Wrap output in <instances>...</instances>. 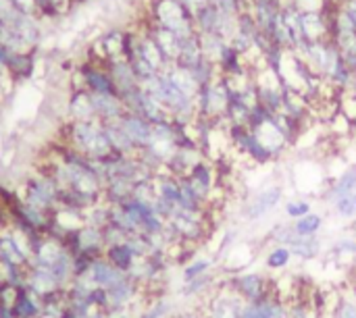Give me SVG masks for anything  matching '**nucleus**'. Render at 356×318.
Segmentation results:
<instances>
[{
	"label": "nucleus",
	"instance_id": "obj_1",
	"mask_svg": "<svg viewBox=\"0 0 356 318\" xmlns=\"http://www.w3.org/2000/svg\"><path fill=\"white\" fill-rule=\"evenodd\" d=\"M17 194L25 204H29V206H33V208H38L42 212L54 215L56 208H58L60 187L46 171L35 167L21 181V185L17 187Z\"/></svg>",
	"mask_w": 356,
	"mask_h": 318
},
{
	"label": "nucleus",
	"instance_id": "obj_2",
	"mask_svg": "<svg viewBox=\"0 0 356 318\" xmlns=\"http://www.w3.org/2000/svg\"><path fill=\"white\" fill-rule=\"evenodd\" d=\"M148 19L159 25L165 27L173 33L179 35V40H186L196 31L194 27V19L188 10L186 4L177 2V0H150L148 4Z\"/></svg>",
	"mask_w": 356,
	"mask_h": 318
},
{
	"label": "nucleus",
	"instance_id": "obj_3",
	"mask_svg": "<svg viewBox=\"0 0 356 318\" xmlns=\"http://www.w3.org/2000/svg\"><path fill=\"white\" fill-rule=\"evenodd\" d=\"M284 202V185L282 183H269L257 190L242 206L240 219L248 225L261 223L269 219Z\"/></svg>",
	"mask_w": 356,
	"mask_h": 318
},
{
	"label": "nucleus",
	"instance_id": "obj_4",
	"mask_svg": "<svg viewBox=\"0 0 356 318\" xmlns=\"http://www.w3.org/2000/svg\"><path fill=\"white\" fill-rule=\"evenodd\" d=\"M223 285L229 287L246 304L263 300V298L273 294V283L263 273H254V271H250V273H236Z\"/></svg>",
	"mask_w": 356,
	"mask_h": 318
},
{
	"label": "nucleus",
	"instance_id": "obj_5",
	"mask_svg": "<svg viewBox=\"0 0 356 318\" xmlns=\"http://www.w3.org/2000/svg\"><path fill=\"white\" fill-rule=\"evenodd\" d=\"M65 246L73 252V254H88V256H102L106 242H104V229L92 227V225H81L73 231L67 233L65 237Z\"/></svg>",
	"mask_w": 356,
	"mask_h": 318
},
{
	"label": "nucleus",
	"instance_id": "obj_6",
	"mask_svg": "<svg viewBox=\"0 0 356 318\" xmlns=\"http://www.w3.org/2000/svg\"><path fill=\"white\" fill-rule=\"evenodd\" d=\"M244 300H240L229 287L219 285L204 302V312L211 318H242Z\"/></svg>",
	"mask_w": 356,
	"mask_h": 318
},
{
	"label": "nucleus",
	"instance_id": "obj_7",
	"mask_svg": "<svg viewBox=\"0 0 356 318\" xmlns=\"http://www.w3.org/2000/svg\"><path fill=\"white\" fill-rule=\"evenodd\" d=\"M75 69L79 71L83 90H88L90 94H117L106 65L92 62V60H81Z\"/></svg>",
	"mask_w": 356,
	"mask_h": 318
},
{
	"label": "nucleus",
	"instance_id": "obj_8",
	"mask_svg": "<svg viewBox=\"0 0 356 318\" xmlns=\"http://www.w3.org/2000/svg\"><path fill=\"white\" fill-rule=\"evenodd\" d=\"M186 179H188V183L192 185V190H194L207 204H211L213 192H215L217 185H219L215 162L209 160V158H202V160L188 173Z\"/></svg>",
	"mask_w": 356,
	"mask_h": 318
},
{
	"label": "nucleus",
	"instance_id": "obj_9",
	"mask_svg": "<svg viewBox=\"0 0 356 318\" xmlns=\"http://www.w3.org/2000/svg\"><path fill=\"white\" fill-rule=\"evenodd\" d=\"M252 131H254L257 140H259V142L267 148V152L273 156V160H277L282 154H286L288 148L292 146L290 140H288V135H286V133L280 129V125L273 121V117L267 119L265 123H261L259 127H254Z\"/></svg>",
	"mask_w": 356,
	"mask_h": 318
},
{
	"label": "nucleus",
	"instance_id": "obj_10",
	"mask_svg": "<svg viewBox=\"0 0 356 318\" xmlns=\"http://www.w3.org/2000/svg\"><path fill=\"white\" fill-rule=\"evenodd\" d=\"M25 287H29L33 294H38L42 300L48 296H54L58 292H63L65 287L58 283V279L54 277V273L50 269L44 267H35L29 265L27 267V279H25Z\"/></svg>",
	"mask_w": 356,
	"mask_h": 318
},
{
	"label": "nucleus",
	"instance_id": "obj_11",
	"mask_svg": "<svg viewBox=\"0 0 356 318\" xmlns=\"http://www.w3.org/2000/svg\"><path fill=\"white\" fill-rule=\"evenodd\" d=\"M144 29L146 33L154 40V44L159 46V50L163 52V56L167 58L169 65H175L177 62V56H179V50H181V40L177 33L165 29V27H159L154 25L148 17H146V23H144Z\"/></svg>",
	"mask_w": 356,
	"mask_h": 318
},
{
	"label": "nucleus",
	"instance_id": "obj_12",
	"mask_svg": "<svg viewBox=\"0 0 356 318\" xmlns=\"http://www.w3.org/2000/svg\"><path fill=\"white\" fill-rule=\"evenodd\" d=\"M88 277L94 283V287H100V290H106L108 292L115 285H119L121 281H125L127 279V273H123L117 267H113L104 256H98L92 262V267L88 271Z\"/></svg>",
	"mask_w": 356,
	"mask_h": 318
},
{
	"label": "nucleus",
	"instance_id": "obj_13",
	"mask_svg": "<svg viewBox=\"0 0 356 318\" xmlns=\"http://www.w3.org/2000/svg\"><path fill=\"white\" fill-rule=\"evenodd\" d=\"M119 125H121L123 131L129 135V140L136 144L138 152L150 144V140H152V123H148L144 117H140V115L127 110V112L119 119Z\"/></svg>",
	"mask_w": 356,
	"mask_h": 318
},
{
	"label": "nucleus",
	"instance_id": "obj_14",
	"mask_svg": "<svg viewBox=\"0 0 356 318\" xmlns=\"http://www.w3.org/2000/svg\"><path fill=\"white\" fill-rule=\"evenodd\" d=\"M106 69L111 73V79L115 83V90H117V96L121 98L123 94L140 87V79L136 77L131 65L125 60V58H115V60H108L106 62Z\"/></svg>",
	"mask_w": 356,
	"mask_h": 318
},
{
	"label": "nucleus",
	"instance_id": "obj_15",
	"mask_svg": "<svg viewBox=\"0 0 356 318\" xmlns=\"http://www.w3.org/2000/svg\"><path fill=\"white\" fill-rule=\"evenodd\" d=\"M300 31L305 42L330 40V21L321 10H307L300 15Z\"/></svg>",
	"mask_w": 356,
	"mask_h": 318
},
{
	"label": "nucleus",
	"instance_id": "obj_16",
	"mask_svg": "<svg viewBox=\"0 0 356 318\" xmlns=\"http://www.w3.org/2000/svg\"><path fill=\"white\" fill-rule=\"evenodd\" d=\"M92 104H94L96 119L100 123L119 121L127 112L123 100L117 94H92Z\"/></svg>",
	"mask_w": 356,
	"mask_h": 318
},
{
	"label": "nucleus",
	"instance_id": "obj_17",
	"mask_svg": "<svg viewBox=\"0 0 356 318\" xmlns=\"http://www.w3.org/2000/svg\"><path fill=\"white\" fill-rule=\"evenodd\" d=\"M67 119L71 121H98L92 104V94L88 90H71L67 102Z\"/></svg>",
	"mask_w": 356,
	"mask_h": 318
},
{
	"label": "nucleus",
	"instance_id": "obj_18",
	"mask_svg": "<svg viewBox=\"0 0 356 318\" xmlns=\"http://www.w3.org/2000/svg\"><path fill=\"white\" fill-rule=\"evenodd\" d=\"M356 192V165L346 167L334 181H330L323 192H321V198L332 204L334 200H338L340 196H346V194H355Z\"/></svg>",
	"mask_w": 356,
	"mask_h": 318
},
{
	"label": "nucleus",
	"instance_id": "obj_19",
	"mask_svg": "<svg viewBox=\"0 0 356 318\" xmlns=\"http://www.w3.org/2000/svg\"><path fill=\"white\" fill-rule=\"evenodd\" d=\"M42 306L44 300L23 285L17 290V298L13 302V315L15 318H38L42 315Z\"/></svg>",
	"mask_w": 356,
	"mask_h": 318
},
{
	"label": "nucleus",
	"instance_id": "obj_20",
	"mask_svg": "<svg viewBox=\"0 0 356 318\" xmlns=\"http://www.w3.org/2000/svg\"><path fill=\"white\" fill-rule=\"evenodd\" d=\"M33 67H35V50L31 52H13L6 60V71L13 75V79L17 83L31 79L33 75Z\"/></svg>",
	"mask_w": 356,
	"mask_h": 318
},
{
	"label": "nucleus",
	"instance_id": "obj_21",
	"mask_svg": "<svg viewBox=\"0 0 356 318\" xmlns=\"http://www.w3.org/2000/svg\"><path fill=\"white\" fill-rule=\"evenodd\" d=\"M134 112L136 115H140V117H144L148 123H152V125H156V123H165V121H171V115H169V110L154 98V96H150V94H146L144 90H142V96H140V100H138V104H136V108H134Z\"/></svg>",
	"mask_w": 356,
	"mask_h": 318
},
{
	"label": "nucleus",
	"instance_id": "obj_22",
	"mask_svg": "<svg viewBox=\"0 0 356 318\" xmlns=\"http://www.w3.org/2000/svg\"><path fill=\"white\" fill-rule=\"evenodd\" d=\"M104 133L111 142V148L115 154H123V156H136L138 148L136 144L129 140V135L123 131V127L119 125V121H111V123H102Z\"/></svg>",
	"mask_w": 356,
	"mask_h": 318
},
{
	"label": "nucleus",
	"instance_id": "obj_23",
	"mask_svg": "<svg viewBox=\"0 0 356 318\" xmlns=\"http://www.w3.org/2000/svg\"><path fill=\"white\" fill-rule=\"evenodd\" d=\"M248 69H250V67H248L246 58H244L240 52H236L229 44H225V48H223V52H221V56H219V60H217V71H219V75H221V77H236V75L246 73Z\"/></svg>",
	"mask_w": 356,
	"mask_h": 318
},
{
	"label": "nucleus",
	"instance_id": "obj_24",
	"mask_svg": "<svg viewBox=\"0 0 356 318\" xmlns=\"http://www.w3.org/2000/svg\"><path fill=\"white\" fill-rule=\"evenodd\" d=\"M161 73H165L167 77H169V81L179 90V92H184L188 98H196V94H198V90H200V85H198V81H196V77L192 75V71L190 69H184V67H179V65H169L165 71H161Z\"/></svg>",
	"mask_w": 356,
	"mask_h": 318
},
{
	"label": "nucleus",
	"instance_id": "obj_25",
	"mask_svg": "<svg viewBox=\"0 0 356 318\" xmlns=\"http://www.w3.org/2000/svg\"><path fill=\"white\" fill-rule=\"evenodd\" d=\"M102 256H104L113 267H117V269H119V271H123V273H129V271L134 269L136 260H138L136 252L127 246V242L106 246V248H104V252H102Z\"/></svg>",
	"mask_w": 356,
	"mask_h": 318
},
{
	"label": "nucleus",
	"instance_id": "obj_26",
	"mask_svg": "<svg viewBox=\"0 0 356 318\" xmlns=\"http://www.w3.org/2000/svg\"><path fill=\"white\" fill-rule=\"evenodd\" d=\"M221 283L217 281L215 273H209L204 277H198V279H192V281H186L181 283V290H179V296L186 298V300H194V298H209Z\"/></svg>",
	"mask_w": 356,
	"mask_h": 318
},
{
	"label": "nucleus",
	"instance_id": "obj_27",
	"mask_svg": "<svg viewBox=\"0 0 356 318\" xmlns=\"http://www.w3.org/2000/svg\"><path fill=\"white\" fill-rule=\"evenodd\" d=\"M204 60V54H202V46H200V35L194 33L186 40H181V50H179V56H177V62L179 67L184 69H196L200 62Z\"/></svg>",
	"mask_w": 356,
	"mask_h": 318
},
{
	"label": "nucleus",
	"instance_id": "obj_28",
	"mask_svg": "<svg viewBox=\"0 0 356 318\" xmlns=\"http://www.w3.org/2000/svg\"><path fill=\"white\" fill-rule=\"evenodd\" d=\"M248 8H250V12H252V17H254L257 25H259V29H261L265 35L269 33V29H271L275 17H277L280 10H282V8H277L275 4H271L269 0H250Z\"/></svg>",
	"mask_w": 356,
	"mask_h": 318
},
{
	"label": "nucleus",
	"instance_id": "obj_29",
	"mask_svg": "<svg viewBox=\"0 0 356 318\" xmlns=\"http://www.w3.org/2000/svg\"><path fill=\"white\" fill-rule=\"evenodd\" d=\"M290 250L296 260L300 262H311L321 256L323 252V242L319 237H296L290 244Z\"/></svg>",
	"mask_w": 356,
	"mask_h": 318
},
{
	"label": "nucleus",
	"instance_id": "obj_30",
	"mask_svg": "<svg viewBox=\"0 0 356 318\" xmlns=\"http://www.w3.org/2000/svg\"><path fill=\"white\" fill-rule=\"evenodd\" d=\"M292 262H294V254H292L290 246L271 244L269 250L265 252V267H267L269 271H273V273L286 271Z\"/></svg>",
	"mask_w": 356,
	"mask_h": 318
},
{
	"label": "nucleus",
	"instance_id": "obj_31",
	"mask_svg": "<svg viewBox=\"0 0 356 318\" xmlns=\"http://www.w3.org/2000/svg\"><path fill=\"white\" fill-rule=\"evenodd\" d=\"M192 19H194V27H196L198 33H217L219 21H221V12L215 6V2H209Z\"/></svg>",
	"mask_w": 356,
	"mask_h": 318
},
{
	"label": "nucleus",
	"instance_id": "obj_32",
	"mask_svg": "<svg viewBox=\"0 0 356 318\" xmlns=\"http://www.w3.org/2000/svg\"><path fill=\"white\" fill-rule=\"evenodd\" d=\"M292 225H294V231L298 237H319V233L325 227V217L321 212L313 210V212L292 221Z\"/></svg>",
	"mask_w": 356,
	"mask_h": 318
},
{
	"label": "nucleus",
	"instance_id": "obj_33",
	"mask_svg": "<svg viewBox=\"0 0 356 318\" xmlns=\"http://www.w3.org/2000/svg\"><path fill=\"white\" fill-rule=\"evenodd\" d=\"M140 54L161 73V71H165L167 67H169V62H167V58L163 56V52L159 50V46L154 44V40L146 33V29H144V25H142V35H140Z\"/></svg>",
	"mask_w": 356,
	"mask_h": 318
},
{
	"label": "nucleus",
	"instance_id": "obj_34",
	"mask_svg": "<svg viewBox=\"0 0 356 318\" xmlns=\"http://www.w3.org/2000/svg\"><path fill=\"white\" fill-rule=\"evenodd\" d=\"M217 260L215 256H196L192 258L188 265L181 267V283L186 281H192V279H198V277H204L209 273H213Z\"/></svg>",
	"mask_w": 356,
	"mask_h": 318
},
{
	"label": "nucleus",
	"instance_id": "obj_35",
	"mask_svg": "<svg viewBox=\"0 0 356 318\" xmlns=\"http://www.w3.org/2000/svg\"><path fill=\"white\" fill-rule=\"evenodd\" d=\"M198 35H200V46H202L204 58L217 65V60H219L225 44H227V40L221 37V35H217V33H198Z\"/></svg>",
	"mask_w": 356,
	"mask_h": 318
},
{
	"label": "nucleus",
	"instance_id": "obj_36",
	"mask_svg": "<svg viewBox=\"0 0 356 318\" xmlns=\"http://www.w3.org/2000/svg\"><path fill=\"white\" fill-rule=\"evenodd\" d=\"M332 210L338 219L342 221H353L356 219V192L355 194H346V196H340L338 200H334L332 204Z\"/></svg>",
	"mask_w": 356,
	"mask_h": 318
},
{
	"label": "nucleus",
	"instance_id": "obj_37",
	"mask_svg": "<svg viewBox=\"0 0 356 318\" xmlns=\"http://www.w3.org/2000/svg\"><path fill=\"white\" fill-rule=\"evenodd\" d=\"M309 212H313V202L307 198H290L284 202V215L288 221H296Z\"/></svg>",
	"mask_w": 356,
	"mask_h": 318
},
{
	"label": "nucleus",
	"instance_id": "obj_38",
	"mask_svg": "<svg viewBox=\"0 0 356 318\" xmlns=\"http://www.w3.org/2000/svg\"><path fill=\"white\" fill-rule=\"evenodd\" d=\"M296 237H298V235H296V231H294L292 221H280V223H275V225L271 227V231H269V240H271L273 244L290 246Z\"/></svg>",
	"mask_w": 356,
	"mask_h": 318
},
{
	"label": "nucleus",
	"instance_id": "obj_39",
	"mask_svg": "<svg viewBox=\"0 0 356 318\" xmlns=\"http://www.w3.org/2000/svg\"><path fill=\"white\" fill-rule=\"evenodd\" d=\"M171 310H173V306L167 298H154L148 306H144L140 310V315L136 318H169Z\"/></svg>",
	"mask_w": 356,
	"mask_h": 318
},
{
	"label": "nucleus",
	"instance_id": "obj_40",
	"mask_svg": "<svg viewBox=\"0 0 356 318\" xmlns=\"http://www.w3.org/2000/svg\"><path fill=\"white\" fill-rule=\"evenodd\" d=\"M334 318H356V304L350 298L348 292H342L334 298V308H332Z\"/></svg>",
	"mask_w": 356,
	"mask_h": 318
},
{
	"label": "nucleus",
	"instance_id": "obj_41",
	"mask_svg": "<svg viewBox=\"0 0 356 318\" xmlns=\"http://www.w3.org/2000/svg\"><path fill=\"white\" fill-rule=\"evenodd\" d=\"M330 256H334L338 262L342 258H356V237H340L330 248Z\"/></svg>",
	"mask_w": 356,
	"mask_h": 318
},
{
	"label": "nucleus",
	"instance_id": "obj_42",
	"mask_svg": "<svg viewBox=\"0 0 356 318\" xmlns=\"http://www.w3.org/2000/svg\"><path fill=\"white\" fill-rule=\"evenodd\" d=\"M313 310L307 302L298 300V302H290V318H311Z\"/></svg>",
	"mask_w": 356,
	"mask_h": 318
},
{
	"label": "nucleus",
	"instance_id": "obj_43",
	"mask_svg": "<svg viewBox=\"0 0 356 318\" xmlns=\"http://www.w3.org/2000/svg\"><path fill=\"white\" fill-rule=\"evenodd\" d=\"M35 2V6H38V15H40V19H56V15H54V10H52V6H50V0H33Z\"/></svg>",
	"mask_w": 356,
	"mask_h": 318
},
{
	"label": "nucleus",
	"instance_id": "obj_44",
	"mask_svg": "<svg viewBox=\"0 0 356 318\" xmlns=\"http://www.w3.org/2000/svg\"><path fill=\"white\" fill-rule=\"evenodd\" d=\"M21 12H27V15H38V6L33 0H10ZM40 17V15H38Z\"/></svg>",
	"mask_w": 356,
	"mask_h": 318
},
{
	"label": "nucleus",
	"instance_id": "obj_45",
	"mask_svg": "<svg viewBox=\"0 0 356 318\" xmlns=\"http://www.w3.org/2000/svg\"><path fill=\"white\" fill-rule=\"evenodd\" d=\"M169 318H204V310L200 308H196V310H184V312H175V315H171Z\"/></svg>",
	"mask_w": 356,
	"mask_h": 318
},
{
	"label": "nucleus",
	"instance_id": "obj_46",
	"mask_svg": "<svg viewBox=\"0 0 356 318\" xmlns=\"http://www.w3.org/2000/svg\"><path fill=\"white\" fill-rule=\"evenodd\" d=\"M111 318H136L131 315V310H123V312H117V315H111Z\"/></svg>",
	"mask_w": 356,
	"mask_h": 318
},
{
	"label": "nucleus",
	"instance_id": "obj_47",
	"mask_svg": "<svg viewBox=\"0 0 356 318\" xmlns=\"http://www.w3.org/2000/svg\"><path fill=\"white\" fill-rule=\"evenodd\" d=\"M271 4H275L277 8H284V6H288V4H292V0H269Z\"/></svg>",
	"mask_w": 356,
	"mask_h": 318
},
{
	"label": "nucleus",
	"instance_id": "obj_48",
	"mask_svg": "<svg viewBox=\"0 0 356 318\" xmlns=\"http://www.w3.org/2000/svg\"><path fill=\"white\" fill-rule=\"evenodd\" d=\"M325 2H330V4H334V6H344V2H348V0H325Z\"/></svg>",
	"mask_w": 356,
	"mask_h": 318
},
{
	"label": "nucleus",
	"instance_id": "obj_49",
	"mask_svg": "<svg viewBox=\"0 0 356 318\" xmlns=\"http://www.w3.org/2000/svg\"><path fill=\"white\" fill-rule=\"evenodd\" d=\"M38 318H54V317H48V315H40Z\"/></svg>",
	"mask_w": 356,
	"mask_h": 318
},
{
	"label": "nucleus",
	"instance_id": "obj_50",
	"mask_svg": "<svg viewBox=\"0 0 356 318\" xmlns=\"http://www.w3.org/2000/svg\"><path fill=\"white\" fill-rule=\"evenodd\" d=\"M177 2H181V4H186V2H188V0H177Z\"/></svg>",
	"mask_w": 356,
	"mask_h": 318
},
{
	"label": "nucleus",
	"instance_id": "obj_51",
	"mask_svg": "<svg viewBox=\"0 0 356 318\" xmlns=\"http://www.w3.org/2000/svg\"><path fill=\"white\" fill-rule=\"evenodd\" d=\"M209 2H215V0H209Z\"/></svg>",
	"mask_w": 356,
	"mask_h": 318
},
{
	"label": "nucleus",
	"instance_id": "obj_52",
	"mask_svg": "<svg viewBox=\"0 0 356 318\" xmlns=\"http://www.w3.org/2000/svg\"><path fill=\"white\" fill-rule=\"evenodd\" d=\"M0 281H2V279H0Z\"/></svg>",
	"mask_w": 356,
	"mask_h": 318
}]
</instances>
